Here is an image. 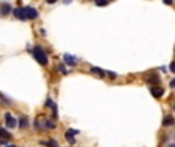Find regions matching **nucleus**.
<instances>
[{"mask_svg": "<svg viewBox=\"0 0 175 147\" xmlns=\"http://www.w3.org/2000/svg\"><path fill=\"white\" fill-rule=\"evenodd\" d=\"M0 103H3V104L9 106V104H11V100H8V98H6L3 93H0Z\"/></svg>", "mask_w": 175, "mask_h": 147, "instance_id": "obj_16", "label": "nucleus"}, {"mask_svg": "<svg viewBox=\"0 0 175 147\" xmlns=\"http://www.w3.org/2000/svg\"><path fill=\"white\" fill-rule=\"evenodd\" d=\"M32 54H34L35 60H37L40 64H43V66H46V64H48V55H46V52L43 51V47L35 46V47L32 49Z\"/></svg>", "mask_w": 175, "mask_h": 147, "instance_id": "obj_1", "label": "nucleus"}, {"mask_svg": "<svg viewBox=\"0 0 175 147\" xmlns=\"http://www.w3.org/2000/svg\"><path fill=\"white\" fill-rule=\"evenodd\" d=\"M169 84H170V87H175V78H173V80H172Z\"/></svg>", "mask_w": 175, "mask_h": 147, "instance_id": "obj_21", "label": "nucleus"}, {"mask_svg": "<svg viewBox=\"0 0 175 147\" xmlns=\"http://www.w3.org/2000/svg\"><path fill=\"white\" fill-rule=\"evenodd\" d=\"M8 147H17V145H14V144H9V145H8Z\"/></svg>", "mask_w": 175, "mask_h": 147, "instance_id": "obj_22", "label": "nucleus"}, {"mask_svg": "<svg viewBox=\"0 0 175 147\" xmlns=\"http://www.w3.org/2000/svg\"><path fill=\"white\" fill-rule=\"evenodd\" d=\"M12 14H14V17L19 18V20H26V18H25V12H23V8H22V6L12 9Z\"/></svg>", "mask_w": 175, "mask_h": 147, "instance_id": "obj_9", "label": "nucleus"}, {"mask_svg": "<svg viewBox=\"0 0 175 147\" xmlns=\"http://www.w3.org/2000/svg\"><path fill=\"white\" fill-rule=\"evenodd\" d=\"M169 69H170V70H172V72L175 74V61H172V63H170V66H169Z\"/></svg>", "mask_w": 175, "mask_h": 147, "instance_id": "obj_19", "label": "nucleus"}, {"mask_svg": "<svg viewBox=\"0 0 175 147\" xmlns=\"http://www.w3.org/2000/svg\"><path fill=\"white\" fill-rule=\"evenodd\" d=\"M9 12H12L11 3H8V2H2V3H0V14H2V15H8Z\"/></svg>", "mask_w": 175, "mask_h": 147, "instance_id": "obj_4", "label": "nucleus"}, {"mask_svg": "<svg viewBox=\"0 0 175 147\" xmlns=\"http://www.w3.org/2000/svg\"><path fill=\"white\" fill-rule=\"evenodd\" d=\"M5 121H6V127H9V129H14V127L17 126V119H15L9 112L5 113Z\"/></svg>", "mask_w": 175, "mask_h": 147, "instance_id": "obj_3", "label": "nucleus"}, {"mask_svg": "<svg viewBox=\"0 0 175 147\" xmlns=\"http://www.w3.org/2000/svg\"><path fill=\"white\" fill-rule=\"evenodd\" d=\"M169 147H175V144H172V145H169Z\"/></svg>", "mask_w": 175, "mask_h": 147, "instance_id": "obj_23", "label": "nucleus"}, {"mask_svg": "<svg viewBox=\"0 0 175 147\" xmlns=\"http://www.w3.org/2000/svg\"><path fill=\"white\" fill-rule=\"evenodd\" d=\"M151 93L154 95V98H161L164 93V89L161 86H154V87H151Z\"/></svg>", "mask_w": 175, "mask_h": 147, "instance_id": "obj_6", "label": "nucleus"}, {"mask_svg": "<svg viewBox=\"0 0 175 147\" xmlns=\"http://www.w3.org/2000/svg\"><path fill=\"white\" fill-rule=\"evenodd\" d=\"M23 12H25V18H31V20H34V18H37L39 17V12H37V9L35 8H32V6H23Z\"/></svg>", "mask_w": 175, "mask_h": 147, "instance_id": "obj_2", "label": "nucleus"}, {"mask_svg": "<svg viewBox=\"0 0 175 147\" xmlns=\"http://www.w3.org/2000/svg\"><path fill=\"white\" fill-rule=\"evenodd\" d=\"M45 127H46V129H56V122H54L52 119H46Z\"/></svg>", "mask_w": 175, "mask_h": 147, "instance_id": "obj_15", "label": "nucleus"}, {"mask_svg": "<svg viewBox=\"0 0 175 147\" xmlns=\"http://www.w3.org/2000/svg\"><path fill=\"white\" fill-rule=\"evenodd\" d=\"M0 138H5V139H9L11 138V133L6 130V129H3V127H0Z\"/></svg>", "mask_w": 175, "mask_h": 147, "instance_id": "obj_14", "label": "nucleus"}, {"mask_svg": "<svg viewBox=\"0 0 175 147\" xmlns=\"http://www.w3.org/2000/svg\"><path fill=\"white\" fill-rule=\"evenodd\" d=\"M59 70H60V72H62V74H63V75H66V74H68V70H66V69H65V67H63V66H62V64H60V66H59Z\"/></svg>", "mask_w": 175, "mask_h": 147, "instance_id": "obj_18", "label": "nucleus"}, {"mask_svg": "<svg viewBox=\"0 0 175 147\" xmlns=\"http://www.w3.org/2000/svg\"><path fill=\"white\" fill-rule=\"evenodd\" d=\"M173 110H175V104H173Z\"/></svg>", "mask_w": 175, "mask_h": 147, "instance_id": "obj_24", "label": "nucleus"}, {"mask_svg": "<svg viewBox=\"0 0 175 147\" xmlns=\"http://www.w3.org/2000/svg\"><path fill=\"white\" fill-rule=\"evenodd\" d=\"M63 60H65V63L69 64V66H76V64H77V58L72 57L71 54H65V55H63Z\"/></svg>", "mask_w": 175, "mask_h": 147, "instance_id": "obj_8", "label": "nucleus"}, {"mask_svg": "<svg viewBox=\"0 0 175 147\" xmlns=\"http://www.w3.org/2000/svg\"><path fill=\"white\" fill-rule=\"evenodd\" d=\"M19 127H20V129L28 127V118H26V116H22V118L19 119Z\"/></svg>", "mask_w": 175, "mask_h": 147, "instance_id": "obj_13", "label": "nucleus"}, {"mask_svg": "<svg viewBox=\"0 0 175 147\" xmlns=\"http://www.w3.org/2000/svg\"><path fill=\"white\" fill-rule=\"evenodd\" d=\"M95 5H97V6H106V5H108V2H97Z\"/></svg>", "mask_w": 175, "mask_h": 147, "instance_id": "obj_20", "label": "nucleus"}, {"mask_svg": "<svg viewBox=\"0 0 175 147\" xmlns=\"http://www.w3.org/2000/svg\"><path fill=\"white\" fill-rule=\"evenodd\" d=\"M146 81L157 86V84L160 83V77L157 75V74H149V75H146Z\"/></svg>", "mask_w": 175, "mask_h": 147, "instance_id": "obj_7", "label": "nucleus"}, {"mask_svg": "<svg viewBox=\"0 0 175 147\" xmlns=\"http://www.w3.org/2000/svg\"><path fill=\"white\" fill-rule=\"evenodd\" d=\"M74 135H79V130H76V129H69V130L65 133V138H66L71 144H74V142H76V138H74Z\"/></svg>", "mask_w": 175, "mask_h": 147, "instance_id": "obj_5", "label": "nucleus"}, {"mask_svg": "<svg viewBox=\"0 0 175 147\" xmlns=\"http://www.w3.org/2000/svg\"><path fill=\"white\" fill-rule=\"evenodd\" d=\"M106 74H108V77H109V78H112V80H114V78H117V74H115V72H111V70H109V72H106Z\"/></svg>", "mask_w": 175, "mask_h": 147, "instance_id": "obj_17", "label": "nucleus"}, {"mask_svg": "<svg viewBox=\"0 0 175 147\" xmlns=\"http://www.w3.org/2000/svg\"><path fill=\"white\" fill-rule=\"evenodd\" d=\"M40 144H42V145H45V147H59V142H57L56 139H49V141H40Z\"/></svg>", "mask_w": 175, "mask_h": 147, "instance_id": "obj_10", "label": "nucleus"}, {"mask_svg": "<svg viewBox=\"0 0 175 147\" xmlns=\"http://www.w3.org/2000/svg\"><path fill=\"white\" fill-rule=\"evenodd\" d=\"M91 72H94L95 75H98L100 78H103V77L106 75V74H105V70H102L100 67H92V69H91Z\"/></svg>", "mask_w": 175, "mask_h": 147, "instance_id": "obj_12", "label": "nucleus"}, {"mask_svg": "<svg viewBox=\"0 0 175 147\" xmlns=\"http://www.w3.org/2000/svg\"><path fill=\"white\" fill-rule=\"evenodd\" d=\"M173 122H175L173 116H172V115H166L164 119H163V126H172Z\"/></svg>", "mask_w": 175, "mask_h": 147, "instance_id": "obj_11", "label": "nucleus"}]
</instances>
